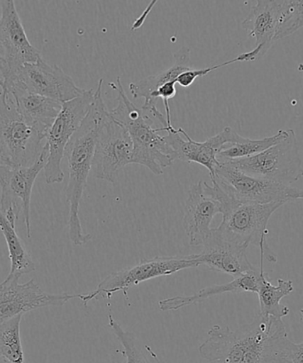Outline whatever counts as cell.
Here are the masks:
<instances>
[{
	"mask_svg": "<svg viewBox=\"0 0 303 363\" xmlns=\"http://www.w3.org/2000/svg\"><path fill=\"white\" fill-rule=\"evenodd\" d=\"M109 86L119 92V105L110 111V115L126 128L133 141L131 163L147 167L156 176L162 175L163 169L172 165L177 159L172 148L165 137L160 136L158 129L153 128L150 117L128 98L120 77Z\"/></svg>",
	"mask_w": 303,
	"mask_h": 363,
	"instance_id": "obj_3",
	"label": "cell"
},
{
	"mask_svg": "<svg viewBox=\"0 0 303 363\" xmlns=\"http://www.w3.org/2000/svg\"><path fill=\"white\" fill-rule=\"evenodd\" d=\"M219 192L220 186L216 181L212 185L199 181L189 190L183 227L192 247L204 245L212 233L214 217L223 213Z\"/></svg>",
	"mask_w": 303,
	"mask_h": 363,
	"instance_id": "obj_13",
	"label": "cell"
},
{
	"mask_svg": "<svg viewBox=\"0 0 303 363\" xmlns=\"http://www.w3.org/2000/svg\"><path fill=\"white\" fill-rule=\"evenodd\" d=\"M285 333L282 319L259 315L237 330L214 325L199 352L209 363H270L273 344Z\"/></svg>",
	"mask_w": 303,
	"mask_h": 363,
	"instance_id": "obj_2",
	"label": "cell"
},
{
	"mask_svg": "<svg viewBox=\"0 0 303 363\" xmlns=\"http://www.w3.org/2000/svg\"><path fill=\"white\" fill-rule=\"evenodd\" d=\"M284 204L235 201L224 210L222 223L216 228L221 237L228 241L242 245H254L261 252V259L277 262V256L267 245V225L276 210Z\"/></svg>",
	"mask_w": 303,
	"mask_h": 363,
	"instance_id": "obj_4",
	"label": "cell"
},
{
	"mask_svg": "<svg viewBox=\"0 0 303 363\" xmlns=\"http://www.w3.org/2000/svg\"><path fill=\"white\" fill-rule=\"evenodd\" d=\"M109 326L123 347L126 363H152L138 346L134 334L124 330L111 315H109Z\"/></svg>",
	"mask_w": 303,
	"mask_h": 363,
	"instance_id": "obj_26",
	"label": "cell"
},
{
	"mask_svg": "<svg viewBox=\"0 0 303 363\" xmlns=\"http://www.w3.org/2000/svg\"><path fill=\"white\" fill-rule=\"evenodd\" d=\"M238 133L231 127L224 128L216 136L204 142H197L189 136L184 129H177L174 133H167L165 137L167 143L172 148L176 158L184 162H194L204 166L209 172L210 179L215 180V172L219 165L217 155L224 145L231 143Z\"/></svg>",
	"mask_w": 303,
	"mask_h": 363,
	"instance_id": "obj_17",
	"label": "cell"
},
{
	"mask_svg": "<svg viewBox=\"0 0 303 363\" xmlns=\"http://www.w3.org/2000/svg\"><path fill=\"white\" fill-rule=\"evenodd\" d=\"M214 181L240 202L286 204L288 201L303 199V190L301 189L276 182L256 179L224 163H219L217 166Z\"/></svg>",
	"mask_w": 303,
	"mask_h": 363,
	"instance_id": "obj_10",
	"label": "cell"
},
{
	"mask_svg": "<svg viewBox=\"0 0 303 363\" xmlns=\"http://www.w3.org/2000/svg\"><path fill=\"white\" fill-rule=\"evenodd\" d=\"M7 73H9V67H7L6 63L2 58V56L0 55V74H1L4 78L6 76Z\"/></svg>",
	"mask_w": 303,
	"mask_h": 363,
	"instance_id": "obj_31",
	"label": "cell"
},
{
	"mask_svg": "<svg viewBox=\"0 0 303 363\" xmlns=\"http://www.w3.org/2000/svg\"><path fill=\"white\" fill-rule=\"evenodd\" d=\"M19 277L7 276L0 284V323L14 316L35 309L48 307H62L81 294H52L46 293L33 279L19 283Z\"/></svg>",
	"mask_w": 303,
	"mask_h": 363,
	"instance_id": "obj_12",
	"label": "cell"
},
{
	"mask_svg": "<svg viewBox=\"0 0 303 363\" xmlns=\"http://www.w3.org/2000/svg\"><path fill=\"white\" fill-rule=\"evenodd\" d=\"M23 315L0 323V363H25L21 339V322Z\"/></svg>",
	"mask_w": 303,
	"mask_h": 363,
	"instance_id": "obj_25",
	"label": "cell"
},
{
	"mask_svg": "<svg viewBox=\"0 0 303 363\" xmlns=\"http://www.w3.org/2000/svg\"><path fill=\"white\" fill-rule=\"evenodd\" d=\"M260 277H261V268L256 269L244 275L235 277L230 283L215 284V286L204 288L198 293L189 296H176L159 302V308L162 311H176L178 309L199 303L206 298L224 294H258L259 289Z\"/></svg>",
	"mask_w": 303,
	"mask_h": 363,
	"instance_id": "obj_20",
	"label": "cell"
},
{
	"mask_svg": "<svg viewBox=\"0 0 303 363\" xmlns=\"http://www.w3.org/2000/svg\"><path fill=\"white\" fill-rule=\"evenodd\" d=\"M46 133L26 122L17 111L12 97L0 91V147L6 165L30 167L38 161Z\"/></svg>",
	"mask_w": 303,
	"mask_h": 363,
	"instance_id": "obj_5",
	"label": "cell"
},
{
	"mask_svg": "<svg viewBox=\"0 0 303 363\" xmlns=\"http://www.w3.org/2000/svg\"><path fill=\"white\" fill-rule=\"evenodd\" d=\"M293 291L294 284L291 280L277 279V286H273L263 272V262L261 259V277L258 291L261 311L260 315L272 316L277 319L287 316L290 313V308L281 305L280 301Z\"/></svg>",
	"mask_w": 303,
	"mask_h": 363,
	"instance_id": "obj_22",
	"label": "cell"
},
{
	"mask_svg": "<svg viewBox=\"0 0 303 363\" xmlns=\"http://www.w3.org/2000/svg\"><path fill=\"white\" fill-rule=\"evenodd\" d=\"M48 147L45 145L38 161L30 167L0 165V209L13 225L23 218L27 238H31V202L32 190L39 173L45 169Z\"/></svg>",
	"mask_w": 303,
	"mask_h": 363,
	"instance_id": "obj_8",
	"label": "cell"
},
{
	"mask_svg": "<svg viewBox=\"0 0 303 363\" xmlns=\"http://www.w3.org/2000/svg\"><path fill=\"white\" fill-rule=\"evenodd\" d=\"M0 9V55L9 67L5 80L25 64L37 62L42 55L28 40L14 1H1Z\"/></svg>",
	"mask_w": 303,
	"mask_h": 363,
	"instance_id": "obj_15",
	"label": "cell"
},
{
	"mask_svg": "<svg viewBox=\"0 0 303 363\" xmlns=\"http://www.w3.org/2000/svg\"><path fill=\"white\" fill-rule=\"evenodd\" d=\"M290 0L284 1H256L250 12L242 21V28L255 40V48L238 55L240 62L262 59L275 43L277 28L287 9Z\"/></svg>",
	"mask_w": 303,
	"mask_h": 363,
	"instance_id": "obj_16",
	"label": "cell"
},
{
	"mask_svg": "<svg viewBox=\"0 0 303 363\" xmlns=\"http://www.w3.org/2000/svg\"><path fill=\"white\" fill-rule=\"evenodd\" d=\"M19 81L28 91L60 103L81 97L85 90L77 86L72 78L58 65H51L42 58L25 64L16 73L6 78ZM4 80V81H5Z\"/></svg>",
	"mask_w": 303,
	"mask_h": 363,
	"instance_id": "obj_14",
	"label": "cell"
},
{
	"mask_svg": "<svg viewBox=\"0 0 303 363\" xmlns=\"http://www.w3.org/2000/svg\"><path fill=\"white\" fill-rule=\"evenodd\" d=\"M0 230H1L9 249L11 262L9 275L21 277L25 274L35 272V266L31 256L18 236L16 225L7 220L0 209Z\"/></svg>",
	"mask_w": 303,
	"mask_h": 363,
	"instance_id": "obj_23",
	"label": "cell"
},
{
	"mask_svg": "<svg viewBox=\"0 0 303 363\" xmlns=\"http://www.w3.org/2000/svg\"><path fill=\"white\" fill-rule=\"evenodd\" d=\"M155 3L156 1H153V3L149 5L147 10H145L144 13L141 16L140 19H138L136 21H135L133 28H131V30H138V28L141 27V25L144 23V19H145V17H147L148 14L150 13L151 9H153V6L155 5Z\"/></svg>",
	"mask_w": 303,
	"mask_h": 363,
	"instance_id": "obj_30",
	"label": "cell"
},
{
	"mask_svg": "<svg viewBox=\"0 0 303 363\" xmlns=\"http://www.w3.org/2000/svg\"><path fill=\"white\" fill-rule=\"evenodd\" d=\"M303 27V0H290L275 35V42L293 35Z\"/></svg>",
	"mask_w": 303,
	"mask_h": 363,
	"instance_id": "obj_27",
	"label": "cell"
},
{
	"mask_svg": "<svg viewBox=\"0 0 303 363\" xmlns=\"http://www.w3.org/2000/svg\"><path fill=\"white\" fill-rule=\"evenodd\" d=\"M303 323V309L300 311ZM276 363H303V342L295 344L285 337L276 357Z\"/></svg>",
	"mask_w": 303,
	"mask_h": 363,
	"instance_id": "obj_28",
	"label": "cell"
},
{
	"mask_svg": "<svg viewBox=\"0 0 303 363\" xmlns=\"http://www.w3.org/2000/svg\"><path fill=\"white\" fill-rule=\"evenodd\" d=\"M175 63L170 69L162 71L155 76H150L135 83L130 84V91L135 99H144L145 103L141 108H147L150 103L153 92L162 87L167 82L177 81V77L185 71L192 69L191 50L188 48H182L174 53Z\"/></svg>",
	"mask_w": 303,
	"mask_h": 363,
	"instance_id": "obj_21",
	"label": "cell"
},
{
	"mask_svg": "<svg viewBox=\"0 0 303 363\" xmlns=\"http://www.w3.org/2000/svg\"><path fill=\"white\" fill-rule=\"evenodd\" d=\"M199 267L194 255L156 256L152 259H142L136 264L126 267L119 272L110 274L99 283L94 291L81 294L80 300L84 306L89 302L110 298L119 291L127 296L130 288L138 286L155 277L173 275L181 270Z\"/></svg>",
	"mask_w": 303,
	"mask_h": 363,
	"instance_id": "obj_7",
	"label": "cell"
},
{
	"mask_svg": "<svg viewBox=\"0 0 303 363\" xmlns=\"http://www.w3.org/2000/svg\"><path fill=\"white\" fill-rule=\"evenodd\" d=\"M94 94V90H85L81 97L63 103L58 116L49 128L45 137L48 159L44 169L45 182L48 184L62 183L64 180L62 169L64 152L90 111Z\"/></svg>",
	"mask_w": 303,
	"mask_h": 363,
	"instance_id": "obj_9",
	"label": "cell"
},
{
	"mask_svg": "<svg viewBox=\"0 0 303 363\" xmlns=\"http://www.w3.org/2000/svg\"><path fill=\"white\" fill-rule=\"evenodd\" d=\"M103 82L102 78L99 79L90 111L79 129L71 138L64 152L70 174L66 187V199L70 206L69 238L77 247L88 243L92 238L90 233H84L79 218V208L94 161L99 130L110 113L102 98Z\"/></svg>",
	"mask_w": 303,
	"mask_h": 363,
	"instance_id": "obj_1",
	"label": "cell"
},
{
	"mask_svg": "<svg viewBox=\"0 0 303 363\" xmlns=\"http://www.w3.org/2000/svg\"><path fill=\"white\" fill-rule=\"evenodd\" d=\"M4 82L2 91L12 97L14 106L23 118L43 133H48L62 108V103L28 91L14 78Z\"/></svg>",
	"mask_w": 303,
	"mask_h": 363,
	"instance_id": "obj_19",
	"label": "cell"
},
{
	"mask_svg": "<svg viewBox=\"0 0 303 363\" xmlns=\"http://www.w3.org/2000/svg\"><path fill=\"white\" fill-rule=\"evenodd\" d=\"M129 133L111 115L103 123L96 141L92 169L96 179L115 184L121 170L133 162Z\"/></svg>",
	"mask_w": 303,
	"mask_h": 363,
	"instance_id": "obj_11",
	"label": "cell"
},
{
	"mask_svg": "<svg viewBox=\"0 0 303 363\" xmlns=\"http://www.w3.org/2000/svg\"><path fill=\"white\" fill-rule=\"evenodd\" d=\"M4 84H5V82H4V78L1 74H0V87H1V89L4 88Z\"/></svg>",
	"mask_w": 303,
	"mask_h": 363,
	"instance_id": "obj_33",
	"label": "cell"
},
{
	"mask_svg": "<svg viewBox=\"0 0 303 363\" xmlns=\"http://www.w3.org/2000/svg\"><path fill=\"white\" fill-rule=\"evenodd\" d=\"M234 63H237L236 59L230 60H228V62L217 64V65L205 67V69H191L190 70L185 71V72L182 73L180 76L177 77V84H180V86L183 88H189L192 84L194 83L197 78L205 77L206 74L213 72V71L219 69L223 67L230 66L231 64Z\"/></svg>",
	"mask_w": 303,
	"mask_h": 363,
	"instance_id": "obj_29",
	"label": "cell"
},
{
	"mask_svg": "<svg viewBox=\"0 0 303 363\" xmlns=\"http://www.w3.org/2000/svg\"><path fill=\"white\" fill-rule=\"evenodd\" d=\"M0 165H6L5 158H4L1 147H0Z\"/></svg>",
	"mask_w": 303,
	"mask_h": 363,
	"instance_id": "obj_32",
	"label": "cell"
},
{
	"mask_svg": "<svg viewBox=\"0 0 303 363\" xmlns=\"http://www.w3.org/2000/svg\"><path fill=\"white\" fill-rule=\"evenodd\" d=\"M287 130H280L272 137H267L263 140H250L237 134L233 142L224 145L217 155V160L221 163L231 160L250 157L279 143L287 137Z\"/></svg>",
	"mask_w": 303,
	"mask_h": 363,
	"instance_id": "obj_24",
	"label": "cell"
},
{
	"mask_svg": "<svg viewBox=\"0 0 303 363\" xmlns=\"http://www.w3.org/2000/svg\"><path fill=\"white\" fill-rule=\"evenodd\" d=\"M199 255H194L199 266H206L214 272L238 277L254 272L258 268L249 262L247 250L249 245L234 243L221 237L216 229Z\"/></svg>",
	"mask_w": 303,
	"mask_h": 363,
	"instance_id": "obj_18",
	"label": "cell"
},
{
	"mask_svg": "<svg viewBox=\"0 0 303 363\" xmlns=\"http://www.w3.org/2000/svg\"><path fill=\"white\" fill-rule=\"evenodd\" d=\"M221 163L246 175L286 185L297 183L303 177L302 162L293 130H287L284 140L258 155Z\"/></svg>",
	"mask_w": 303,
	"mask_h": 363,
	"instance_id": "obj_6",
	"label": "cell"
}]
</instances>
